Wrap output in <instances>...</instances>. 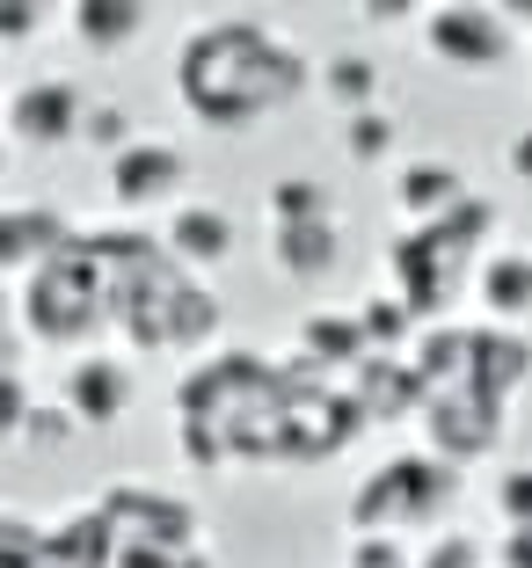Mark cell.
Masks as SVG:
<instances>
[{"label": "cell", "instance_id": "obj_31", "mask_svg": "<svg viewBox=\"0 0 532 568\" xmlns=\"http://www.w3.org/2000/svg\"><path fill=\"white\" fill-rule=\"evenodd\" d=\"M183 459L190 467H219V459H227V445H219L212 423H183Z\"/></svg>", "mask_w": 532, "mask_h": 568}, {"label": "cell", "instance_id": "obj_19", "mask_svg": "<svg viewBox=\"0 0 532 568\" xmlns=\"http://www.w3.org/2000/svg\"><path fill=\"white\" fill-rule=\"evenodd\" d=\"M321 95L343 118H365V110H380V67H372L365 51H335L329 67H321Z\"/></svg>", "mask_w": 532, "mask_h": 568}, {"label": "cell", "instance_id": "obj_21", "mask_svg": "<svg viewBox=\"0 0 532 568\" xmlns=\"http://www.w3.org/2000/svg\"><path fill=\"white\" fill-rule=\"evenodd\" d=\"M358 321H365V343H372V351H401V343L416 335V314H409V300H401V292H372V300H358Z\"/></svg>", "mask_w": 532, "mask_h": 568}, {"label": "cell", "instance_id": "obj_2", "mask_svg": "<svg viewBox=\"0 0 532 568\" xmlns=\"http://www.w3.org/2000/svg\"><path fill=\"white\" fill-rule=\"evenodd\" d=\"M460 503V467H445L438 452H401V459H387V467L365 474V488L350 496V525H358V539L365 532H423V525H438Z\"/></svg>", "mask_w": 532, "mask_h": 568}, {"label": "cell", "instance_id": "obj_17", "mask_svg": "<svg viewBox=\"0 0 532 568\" xmlns=\"http://www.w3.org/2000/svg\"><path fill=\"white\" fill-rule=\"evenodd\" d=\"M409 408H431L423 372L401 365V357H387V365H372V357H365V394H358V416H409Z\"/></svg>", "mask_w": 532, "mask_h": 568}, {"label": "cell", "instance_id": "obj_18", "mask_svg": "<svg viewBox=\"0 0 532 568\" xmlns=\"http://www.w3.org/2000/svg\"><path fill=\"white\" fill-rule=\"evenodd\" d=\"M482 306L496 314V328H511V321L532 314V248L489 255V263H482Z\"/></svg>", "mask_w": 532, "mask_h": 568}, {"label": "cell", "instance_id": "obj_34", "mask_svg": "<svg viewBox=\"0 0 532 568\" xmlns=\"http://www.w3.org/2000/svg\"><path fill=\"white\" fill-rule=\"evenodd\" d=\"M358 16H365V22H380V30H387V22L416 16V8H409V0H365V8H358Z\"/></svg>", "mask_w": 532, "mask_h": 568}, {"label": "cell", "instance_id": "obj_25", "mask_svg": "<svg viewBox=\"0 0 532 568\" xmlns=\"http://www.w3.org/2000/svg\"><path fill=\"white\" fill-rule=\"evenodd\" d=\"M73 430H81V423L67 416V402H37V408H30V430H22V445H37V452H67Z\"/></svg>", "mask_w": 532, "mask_h": 568}, {"label": "cell", "instance_id": "obj_33", "mask_svg": "<svg viewBox=\"0 0 532 568\" xmlns=\"http://www.w3.org/2000/svg\"><path fill=\"white\" fill-rule=\"evenodd\" d=\"M496 568H532V525H518V532L496 547Z\"/></svg>", "mask_w": 532, "mask_h": 568}, {"label": "cell", "instance_id": "obj_32", "mask_svg": "<svg viewBox=\"0 0 532 568\" xmlns=\"http://www.w3.org/2000/svg\"><path fill=\"white\" fill-rule=\"evenodd\" d=\"M503 168H511L518 183H525V190H532V124H525V132H518V139H511V146H503Z\"/></svg>", "mask_w": 532, "mask_h": 568}, {"label": "cell", "instance_id": "obj_28", "mask_svg": "<svg viewBox=\"0 0 532 568\" xmlns=\"http://www.w3.org/2000/svg\"><path fill=\"white\" fill-rule=\"evenodd\" d=\"M30 386H22V372H0V437H22L30 430Z\"/></svg>", "mask_w": 532, "mask_h": 568}, {"label": "cell", "instance_id": "obj_13", "mask_svg": "<svg viewBox=\"0 0 532 568\" xmlns=\"http://www.w3.org/2000/svg\"><path fill=\"white\" fill-rule=\"evenodd\" d=\"M270 263L292 284H321L343 263V219H314V226H270Z\"/></svg>", "mask_w": 532, "mask_h": 568}, {"label": "cell", "instance_id": "obj_9", "mask_svg": "<svg viewBox=\"0 0 532 568\" xmlns=\"http://www.w3.org/2000/svg\"><path fill=\"white\" fill-rule=\"evenodd\" d=\"M59 402H67V416L81 423V430H110V423H124V408H132V365H124V357H73Z\"/></svg>", "mask_w": 532, "mask_h": 568}, {"label": "cell", "instance_id": "obj_14", "mask_svg": "<svg viewBox=\"0 0 532 568\" xmlns=\"http://www.w3.org/2000/svg\"><path fill=\"white\" fill-rule=\"evenodd\" d=\"M525 379H532V343H525V335H518V328H474V372H466V386H482V394L511 402Z\"/></svg>", "mask_w": 532, "mask_h": 568}, {"label": "cell", "instance_id": "obj_3", "mask_svg": "<svg viewBox=\"0 0 532 568\" xmlns=\"http://www.w3.org/2000/svg\"><path fill=\"white\" fill-rule=\"evenodd\" d=\"M110 306H117L110 270L96 263L88 241H73L67 255H51L30 277V292H22V328H30L37 343H51V351H73V343H88V335L110 321Z\"/></svg>", "mask_w": 532, "mask_h": 568}, {"label": "cell", "instance_id": "obj_1", "mask_svg": "<svg viewBox=\"0 0 532 568\" xmlns=\"http://www.w3.org/2000/svg\"><path fill=\"white\" fill-rule=\"evenodd\" d=\"M314 81L321 73L307 67V51L292 44V37H278L270 22H249V16L190 30L183 59H175V95H183V110L198 124H212V132H249L270 110L300 102Z\"/></svg>", "mask_w": 532, "mask_h": 568}, {"label": "cell", "instance_id": "obj_35", "mask_svg": "<svg viewBox=\"0 0 532 568\" xmlns=\"http://www.w3.org/2000/svg\"><path fill=\"white\" fill-rule=\"evenodd\" d=\"M0 183H8V139H0Z\"/></svg>", "mask_w": 532, "mask_h": 568}, {"label": "cell", "instance_id": "obj_5", "mask_svg": "<svg viewBox=\"0 0 532 568\" xmlns=\"http://www.w3.org/2000/svg\"><path fill=\"white\" fill-rule=\"evenodd\" d=\"M503 408L496 394H482V386H445V394H431V408H423V430H431V452L445 459V467H474V459H489L503 437Z\"/></svg>", "mask_w": 532, "mask_h": 568}, {"label": "cell", "instance_id": "obj_11", "mask_svg": "<svg viewBox=\"0 0 532 568\" xmlns=\"http://www.w3.org/2000/svg\"><path fill=\"white\" fill-rule=\"evenodd\" d=\"M161 248H168V263H183V270H219L233 255V212H219V204H175Z\"/></svg>", "mask_w": 532, "mask_h": 568}, {"label": "cell", "instance_id": "obj_15", "mask_svg": "<svg viewBox=\"0 0 532 568\" xmlns=\"http://www.w3.org/2000/svg\"><path fill=\"white\" fill-rule=\"evenodd\" d=\"M372 343H365V321L358 306L350 314H307L300 321V365H365Z\"/></svg>", "mask_w": 532, "mask_h": 568}, {"label": "cell", "instance_id": "obj_26", "mask_svg": "<svg viewBox=\"0 0 532 568\" xmlns=\"http://www.w3.org/2000/svg\"><path fill=\"white\" fill-rule=\"evenodd\" d=\"M37 554H44V532L16 510H0V568H37Z\"/></svg>", "mask_w": 532, "mask_h": 568}, {"label": "cell", "instance_id": "obj_30", "mask_svg": "<svg viewBox=\"0 0 532 568\" xmlns=\"http://www.w3.org/2000/svg\"><path fill=\"white\" fill-rule=\"evenodd\" d=\"M350 568H416V561L401 554V539H387V532H365L358 547H350Z\"/></svg>", "mask_w": 532, "mask_h": 568}, {"label": "cell", "instance_id": "obj_27", "mask_svg": "<svg viewBox=\"0 0 532 568\" xmlns=\"http://www.w3.org/2000/svg\"><path fill=\"white\" fill-rule=\"evenodd\" d=\"M496 510H503V525H532V467H503V481H496Z\"/></svg>", "mask_w": 532, "mask_h": 568}, {"label": "cell", "instance_id": "obj_10", "mask_svg": "<svg viewBox=\"0 0 532 568\" xmlns=\"http://www.w3.org/2000/svg\"><path fill=\"white\" fill-rule=\"evenodd\" d=\"M73 248V226L67 212H51V204H8L0 212V270H44L51 255Z\"/></svg>", "mask_w": 532, "mask_h": 568}, {"label": "cell", "instance_id": "obj_12", "mask_svg": "<svg viewBox=\"0 0 532 568\" xmlns=\"http://www.w3.org/2000/svg\"><path fill=\"white\" fill-rule=\"evenodd\" d=\"M394 204H401L409 226H445V219L466 204V175L452 161H416V168L394 175Z\"/></svg>", "mask_w": 532, "mask_h": 568}, {"label": "cell", "instance_id": "obj_23", "mask_svg": "<svg viewBox=\"0 0 532 568\" xmlns=\"http://www.w3.org/2000/svg\"><path fill=\"white\" fill-rule=\"evenodd\" d=\"M132 132H139V124H132V110H124V102H110V95H96V102H88L81 139H88L96 153H110V161H117V153H132V146H139Z\"/></svg>", "mask_w": 532, "mask_h": 568}, {"label": "cell", "instance_id": "obj_22", "mask_svg": "<svg viewBox=\"0 0 532 568\" xmlns=\"http://www.w3.org/2000/svg\"><path fill=\"white\" fill-rule=\"evenodd\" d=\"M394 139H401V118L387 110V102H380V110H365V118H350V124H343V153H350L358 168H380L387 153H394Z\"/></svg>", "mask_w": 532, "mask_h": 568}, {"label": "cell", "instance_id": "obj_6", "mask_svg": "<svg viewBox=\"0 0 532 568\" xmlns=\"http://www.w3.org/2000/svg\"><path fill=\"white\" fill-rule=\"evenodd\" d=\"M423 44L452 73H489L511 59V22H503V8H431L423 16Z\"/></svg>", "mask_w": 532, "mask_h": 568}, {"label": "cell", "instance_id": "obj_8", "mask_svg": "<svg viewBox=\"0 0 532 568\" xmlns=\"http://www.w3.org/2000/svg\"><path fill=\"white\" fill-rule=\"evenodd\" d=\"M88 124V95L73 81H30L16 88V102H8V132L22 139V146H67V139H81Z\"/></svg>", "mask_w": 532, "mask_h": 568}, {"label": "cell", "instance_id": "obj_24", "mask_svg": "<svg viewBox=\"0 0 532 568\" xmlns=\"http://www.w3.org/2000/svg\"><path fill=\"white\" fill-rule=\"evenodd\" d=\"M416 568H496V561H489V547L474 532H438Z\"/></svg>", "mask_w": 532, "mask_h": 568}, {"label": "cell", "instance_id": "obj_20", "mask_svg": "<svg viewBox=\"0 0 532 568\" xmlns=\"http://www.w3.org/2000/svg\"><path fill=\"white\" fill-rule=\"evenodd\" d=\"M263 212H270V226H314V219H335V197L314 175H284V183H270Z\"/></svg>", "mask_w": 532, "mask_h": 568}, {"label": "cell", "instance_id": "obj_7", "mask_svg": "<svg viewBox=\"0 0 532 568\" xmlns=\"http://www.w3.org/2000/svg\"><path fill=\"white\" fill-rule=\"evenodd\" d=\"M190 183V153L175 139H139L132 153L110 161V197L124 212H153V204H175V190Z\"/></svg>", "mask_w": 532, "mask_h": 568}, {"label": "cell", "instance_id": "obj_29", "mask_svg": "<svg viewBox=\"0 0 532 568\" xmlns=\"http://www.w3.org/2000/svg\"><path fill=\"white\" fill-rule=\"evenodd\" d=\"M37 30H44V8H37V0H0V51L30 44Z\"/></svg>", "mask_w": 532, "mask_h": 568}, {"label": "cell", "instance_id": "obj_4", "mask_svg": "<svg viewBox=\"0 0 532 568\" xmlns=\"http://www.w3.org/2000/svg\"><path fill=\"white\" fill-rule=\"evenodd\" d=\"M466 263H474V248L452 241L445 226H409V234L394 241V292L409 300L416 321H438V314H452V300H460Z\"/></svg>", "mask_w": 532, "mask_h": 568}, {"label": "cell", "instance_id": "obj_16", "mask_svg": "<svg viewBox=\"0 0 532 568\" xmlns=\"http://www.w3.org/2000/svg\"><path fill=\"white\" fill-rule=\"evenodd\" d=\"M147 16H153L147 0H73V37L88 51H124V44H139Z\"/></svg>", "mask_w": 532, "mask_h": 568}]
</instances>
